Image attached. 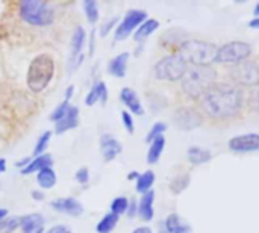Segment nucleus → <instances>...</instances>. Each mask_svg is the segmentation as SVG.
Here are the masks:
<instances>
[{
	"instance_id": "nucleus-1",
	"label": "nucleus",
	"mask_w": 259,
	"mask_h": 233,
	"mask_svg": "<svg viewBox=\"0 0 259 233\" xmlns=\"http://www.w3.org/2000/svg\"><path fill=\"white\" fill-rule=\"evenodd\" d=\"M197 103L199 111L208 118L226 121L241 115L246 105V94L231 82H215Z\"/></svg>"
},
{
	"instance_id": "nucleus-2",
	"label": "nucleus",
	"mask_w": 259,
	"mask_h": 233,
	"mask_svg": "<svg viewBox=\"0 0 259 233\" xmlns=\"http://www.w3.org/2000/svg\"><path fill=\"white\" fill-rule=\"evenodd\" d=\"M219 73L212 65H190L181 79V89L190 100H199L215 82Z\"/></svg>"
},
{
	"instance_id": "nucleus-3",
	"label": "nucleus",
	"mask_w": 259,
	"mask_h": 233,
	"mask_svg": "<svg viewBox=\"0 0 259 233\" xmlns=\"http://www.w3.org/2000/svg\"><path fill=\"white\" fill-rule=\"evenodd\" d=\"M55 76V61L50 55L41 53L35 56L27 68L26 83L32 92H42Z\"/></svg>"
},
{
	"instance_id": "nucleus-4",
	"label": "nucleus",
	"mask_w": 259,
	"mask_h": 233,
	"mask_svg": "<svg viewBox=\"0 0 259 233\" xmlns=\"http://www.w3.org/2000/svg\"><path fill=\"white\" fill-rule=\"evenodd\" d=\"M217 52L219 47L214 42L203 41V39H187L178 49V55L188 65H212L217 62Z\"/></svg>"
},
{
	"instance_id": "nucleus-5",
	"label": "nucleus",
	"mask_w": 259,
	"mask_h": 233,
	"mask_svg": "<svg viewBox=\"0 0 259 233\" xmlns=\"http://www.w3.org/2000/svg\"><path fill=\"white\" fill-rule=\"evenodd\" d=\"M20 18L33 27H47L55 21V9L44 0H23L18 3Z\"/></svg>"
},
{
	"instance_id": "nucleus-6",
	"label": "nucleus",
	"mask_w": 259,
	"mask_h": 233,
	"mask_svg": "<svg viewBox=\"0 0 259 233\" xmlns=\"http://www.w3.org/2000/svg\"><path fill=\"white\" fill-rule=\"evenodd\" d=\"M188 64L182 59L181 55L170 53L164 58H161L155 67H153V74L158 80H165V82H178L184 77V74L188 70Z\"/></svg>"
},
{
	"instance_id": "nucleus-7",
	"label": "nucleus",
	"mask_w": 259,
	"mask_h": 233,
	"mask_svg": "<svg viewBox=\"0 0 259 233\" xmlns=\"http://www.w3.org/2000/svg\"><path fill=\"white\" fill-rule=\"evenodd\" d=\"M231 83L243 88H258L259 86V64L256 61H244L229 68Z\"/></svg>"
},
{
	"instance_id": "nucleus-8",
	"label": "nucleus",
	"mask_w": 259,
	"mask_h": 233,
	"mask_svg": "<svg viewBox=\"0 0 259 233\" xmlns=\"http://www.w3.org/2000/svg\"><path fill=\"white\" fill-rule=\"evenodd\" d=\"M252 56V45L244 41H229L219 47L217 62L223 65H237Z\"/></svg>"
},
{
	"instance_id": "nucleus-9",
	"label": "nucleus",
	"mask_w": 259,
	"mask_h": 233,
	"mask_svg": "<svg viewBox=\"0 0 259 233\" xmlns=\"http://www.w3.org/2000/svg\"><path fill=\"white\" fill-rule=\"evenodd\" d=\"M147 20V12L143 9H131L126 12V15L123 17V20H120V23L117 24L115 30H114V38L115 41H124L127 36H131L132 33H135V30L140 27L141 23H144Z\"/></svg>"
},
{
	"instance_id": "nucleus-10",
	"label": "nucleus",
	"mask_w": 259,
	"mask_h": 233,
	"mask_svg": "<svg viewBox=\"0 0 259 233\" xmlns=\"http://www.w3.org/2000/svg\"><path fill=\"white\" fill-rule=\"evenodd\" d=\"M173 123L179 130H194L203 124V114L194 106H181L173 114Z\"/></svg>"
},
{
	"instance_id": "nucleus-11",
	"label": "nucleus",
	"mask_w": 259,
	"mask_h": 233,
	"mask_svg": "<svg viewBox=\"0 0 259 233\" xmlns=\"http://www.w3.org/2000/svg\"><path fill=\"white\" fill-rule=\"evenodd\" d=\"M229 149L235 153H252L259 150V133H243L229 139Z\"/></svg>"
},
{
	"instance_id": "nucleus-12",
	"label": "nucleus",
	"mask_w": 259,
	"mask_h": 233,
	"mask_svg": "<svg viewBox=\"0 0 259 233\" xmlns=\"http://www.w3.org/2000/svg\"><path fill=\"white\" fill-rule=\"evenodd\" d=\"M50 208L55 212L65 214V215L73 217V218H77V217L83 215V212H85L82 203L77 199H74V197H59V199H55L50 203Z\"/></svg>"
},
{
	"instance_id": "nucleus-13",
	"label": "nucleus",
	"mask_w": 259,
	"mask_h": 233,
	"mask_svg": "<svg viewBox=\"0 0 259 233\" xmlns=\"http://www.w3.org/2000/svg\"><path fill=\"white\" fill-rule=\"evenodd\" d=\"M100 152H102L103 161L111 162L123 152V146L115 136H112L109 133H103L100 136Z\"/></svg>"
},
{
	"instance_id": "nucleus-14",
	"label": "nucleus",
	"mask_w": 259,
	"mask_h": 233,
	"mask_svg": "<svg viewBox=\"0 0 259 233\" xmlns=\"http://www.w3.org/2000/svg\"><path fill=\"white\" fill-rule=\"evenodd\" d=\"M120 102L126 106L127 112L132 115H144V106L138 94L132 88H123L120 91Z\"/></svg>"
},
{
	"instance_id": "nucleus-15",
	"label": "nucleus",
	"mask_w": 259,
	"mask_h": 233,
	"mask_svg": "<svg viewBox=\"0 0 259 233\" xmlns=\"http://www.w3.org/2000/svg\"><path fill=\"white\" fill-rule=\"evenodd\" d=\"M79 126V108L77 106H70L68 112L55 123V133L56 135H62L68 130H73Z\"/></svg>"
},
{
	"instance_id": "nucleus-16",
	"label": "nucleus",
	"mask_w": 259,
	"mask_h": 233,
	"mask_svg": "<svg viewBox=\"0 0 259 233\" xmlns=\"http://www.w3.org/2000/svg\"><path fill=\"white\" fill-rule=\"evenodd\" d=\"M153 203H155V191L153 190L141 196V199L138 202V217H140V220H143L146 223L153 220V217H155Z\"/></svg>"
},
{
	"instance_id": "nucleus-17",
	"label": "nucleus",
	"mask_w": 259,
	"mask_h": 233,
	"mask_svg": "<svg viewBox=\"0 0 259 233\" xmlns=\"http://www.w3.org/2000/svg\"><path fill=\"white\" fill-rule=\"evenodd\" d=\"M52 167H53V158H52V155L44 153V155H39V156H35V158L32 156L30 164H29L26 168L20 170V174H23V176H30V174L39 173V171L44 170V168H52Z\"/></svg>"
},
{
	"instance_id": "nucleus-18",
	"label": "nucleus",
	"mask_w": 259,
	"mask_h": 233,
	"mask_svg": "<svg viewBox=\"0 0 259 233\" xmlns=\"http://www.w3.org/2000/svg\"><path fill=\"white\" fill-rule=\"evenodd\" d=\"M87 30L82 26H76L73 35H71V53H70V65L80 56L83 55L82 50L87 42Z\"/></svg>"
},
{
	"instance_id": "nucleus-19",
	"label": "nucleus",
	"mask_w": 259,
	"mask_h": 233,
	"mask_svg": "<svg viewBox=\"0 0 259 233\" xmlns=\"http://www.w3.org/2000/svg\"><path fill=\"white\" fill-rule=\"evenodd\" d=\"M129 53L127 52H123V53H118L117 56H114L109 64H108V73L112 76V77H124L126 76V71H127V64H129Z\"/></svg>"
},
{
	"instance_id": "nucleus-20",
	"label": "nucleus",
	"mask_w": 259,
	"mask_h": 233,
	"mask_svg": "<svg viewBox=\"0 0 259 233\" xmlns=\"http://www.w3.org/2000/svg\"><path fill=\"white\" fill-rule=\"evenodd\" d=\"M162 223H164V227L168 233H193L191 224L184 221V218L176 212L170 214Z\"/></svg>"
},
{
	"instance_id": "nucleus-21",
	"label": "nucleus",
	"mask_w": 259,
	"mask_h": 233,
	"mask_svg": "<svg viewBox=\"0 0 259 233\" xmlns=\"http://www.w3.org/2000/svg\"><path fill=\"white\" fill-rule=\"evenodd\" d=\"M21 233H36L39 229H44V217L41 214H29L21 217L20 220Z\"/></svg>"
},
{
	"instance_id": "nucleus-22",
	"label": "nucleus",
	"mask_w": 259,
	"mask_h": 233,
	"mask_svg": "<svg viewBox=\"0 0 259 233\" xmlns=\"http://www.w3.org/2000/svg\"><path fill=\"white\" fill-rule=\"evenodd\" d=\"M187 33L181 29H170L168 32H165L162 35V39H161V44L167 49H175L178 52V49L181 47V44L184 41H187Z\"/></svg>"
},
{
	"instance_id": "nucleus-23",
	"label": "nucleus",
	"mask_w": 259,
	"mask_h": 233,
	"mask_svg": "<svg viewBox=\"0 0 259 233\" xmlns=\"http://www.w3.org/2000/svg\"><path fill=\"white\" fill-rule=\"evenodd\" d=\"M159 27V21L155 20V18H147L144 23L140 24V27L135 30L134 33V39L138 41V42H144L152 33H155Z\"/></svg>"
},
{
	"instance_id": "nucleus-24",
	"label": "nucleus",
	"mask_w": 259,
	"mask_h": 233,
	"mask_svg": "<svg viewBox=\"0 0 259 233\" xmlns=\"http://www.w3.org/2000/svg\"><path fill=\"white\" fill-rule=\"evenodd\" d=\"M187 156H188L190 164H193V165H203V164L209 162L212 158V155L208 149H203L199 146H191L187 152Z\"/></svg>"
},
{
	"instance_id": "nucleus-25",
	"label": "nucleus",
	"mask_w": 259,
	"mask_h": 233,
	"mask_svg": "<svg viewBox=\"0 0 259 233\" xmlns=\"http://www.w3.org/2000/svg\"><path fill=\"white\" fill-rule=\"evenodd\" d=\"M164 149H165V136H159L155 141H152L149 146V152H147V164L149 165L158 164L162 156Z\"/></svg>"
},
{
	"instance_id": "nucleus-26",
	"label": "nucleus",
	"mask_w": 259,
	"mask_h": 233,
	"mask_svg": "<svg viewBox=\"0 0 259 233\" xmlns=\"http://www.w3.org/2000/svg\"><path fill=\"white\" fill-rule=\"evenodd\" d=\"M56 182H58V176H56L53 167L44 168L39 173H36V183L41 190H52V188H55Z\"/></svg>"
},
{
	"instance_id": "nucleus-27",
	"label": "nucleus",
	"mask_w": 259,
	"mask_h": 233,
	"mask_svg": "<svg viewBox=\"0 0 259 233\" xmlns=\"http://www.w3.org/2000/svg\"><path fill=\"white\" fill-rule=\"evenodd\" d=\"M155 180H156V176H155V173H153L152 170H147V171L141 173L140 177H138V180L135 182V190H137V193L143 196V194L152 191Z\"/></svg>"
},
{
	"instance_id": "nucleus-28",
	"label": "nucleus",
	"mask_w": 259,
	"mask_h": 233,
	"mask_svg": "<svg viewBox=\"0 0 259 233\" xmlns=\"http://www.w3.org/2000/svg\"><path fill=\"white\" fill-rule=\"evenodd\" d=\"M118 220H120V217L114 215L112 212L105 214V215L100 218V221L97 223V226H96V232L112 233L114 232V229L117 227V224H118Z\"/></svg>"
},
{
	"instance_id": "nucleus-29",
	"label": "nucleus",
	"mask_w": 259,
	"mask_h": 233,
	"mask_svg": "<svg viewBox=\"0 0 259 233\" xmlns=\"http://www.w3.org/2000/svg\"><path fill=\"white\" fill-rule=\"evenodd\" d=\"M83 6V12H85V18L90 24H96L99 21V3L96 0H83L82 3Z\"/></svg>"
},
{
	"instance_id": "nucleus-30",
	"label": "nucleus",
	"mask_w": 259,
	"mask_h": 233,
	"mask_svg": "<svg viewBox=\"0 0 259 233\" xmlns=\"http://www.w3.org/2000/svg\"><path fill=\"white\" fill-rule=\"evenodd\" d=\"M190 182H191L190 174H187V173L179 174V176H176V177L170 182V191H171L175 196H179V194H182V193L190 187Z\"/></svg>"
},
{
	"instance_id": "nucleus-31",
	"label": "nucleus",
	"mask_w": 259,
	"mask_h": 233,
	"mask_svg": "<svg viewBox=\"0 0 259 233\" xmlns=\"http://www.w3.org/2000/svg\"><path fill=\"white\" fill-rule=\"evenodd\" d=\"M127 208H129V199L124 197V196H120V197H115V199L112 200L111 208H109V209H111L109 212H112V214L117 215V217H121V215H126Z\"/></svg>"
},
{
	"instance_id": "nucleus-32",
	"label": "nucleus",
	"mask_w": 259,
	"mask_h": 233,
	"mask_svg": "<svg viewBox=\"0 0 259 233\" xmlns=\"http://www.w3.org/2000/svg\"><path fill=\"white\" fill-rule=\"evenodd\" d=\"M52 135H53V133H52L50 130H46V132H42V133L39 135V138L36 139V144H35V147H33V158L46 153V150H47V147H49V144H50Z\"/></svg>"
},
{
	"instance_id": "nucleus-33",
	"label": "nucleus",
	"mask_w": 259,
	"mask_h": 233,
	"mask_svg": "<svg viewBox=\"0 0 259 233\" xmlns=\"http://www.w3.org/2000/svg\"><path fill=\"white\" fill-rule=\"evenodd\" d=\"M167 124L165 123H162V121H156L152 127H150V130H149V133H147V136H146V141L150 144L152 141H155L156 138H159V136H164V133H165V130H167Z\"/></svg>"
},
{
	"instance_id": "nucleus-34",
	"label": "nucleus",
	"mask_w": 259,
	"mask_h": 233,
	"mask_svg": "<svg viewBox=\"0 0 259 233\" xmlns=\"http://www.w3.org/2000/svg\"><path fill=\"white\" fill-rule=\"evenodd\" d=\"M20 220L21 217H6L0 223V233H14L20 229Z\"/></svg>"
},
{
	"instance_id": "nucleus-35",
	"label": "nucleus",
	"mask_w": 259,
	"mask_h": 233,
	"mask_svg": "<svg viewBox=\"0 0 259 233\" xmlns=\"http://www.w3.org/2000/svg\"><path fill=\"white\" fill-rule=\"evenodd\" d=\"M70 102H67V100H64V102H61L55 109H53V112L50 114V121H53V123H56V121H59L67 112H68V109H70Z\"/></svg>"
},
{
	"instance_id": "nucleus-36",
	"label": "nucleus",
	"mask_w": 259,
	"mask_h": 233,
	"mask_svg": "<svg viewBox=\"0 0 259 233\" xmlns=\"http://www.w3.org/2000/svg\"><path fill=\"white\" fill-rule=\"evenodd\" d=\"M99 102H100V97H99V80H96L91 85V88H90V91H88V94L85 97V105L87 106H94Z\"/></svg>"
},
{
	"instance_id": "nucleus-37",
	"label": "nucleus",
	"mask_w": 259,
	"mask_h": 233,
	"mask_svg": "<svg viewBox=\"0 0 259 233\" xmlns=\"http://www.w3.org/2000/svg\"><path fill=\"white\" fill-rule=\"evenodd\" d=\"M120 23V18L118 17H112L111 20H106L102 26H100V36H108L111 30H115L117 24Z\"/></svg>"
},
{
	"instance_id": "nucleus-38",
	"label": "nucleus",
	"mask_w": 259,
	"mask_h": 233,
	"mask_svg": "<svg viewBox=\"0 0 259 233\" xmlns=\"http://www.w3.org/2000/svg\"><path fill=\"white\" fill-rule=\"evenodd\" d=\"M121 123L126 129L127 133H134L135 132V121H134V115L127 111L121 112Z\"/></svg>"
},
{
	"instance_id": "nucleus-39",
	"label": "nucleus",
	"mask_w": 259,
	"mask_h": 233,
	"mask_svg": "<svg viewBox=\"0 0 259 233\" xmlns=\"http://www.w3.org/2000/svg\"><path fill=\"white\" fill-rule=\"evenodd\" d=\"M74 177H76V182H77V183L87 185V183L90 182V170H88L87 167H82V168H79V170L76 171Z\"/></svg>"
},
{
	"instance_id": "nucleus-40",
	"label": "nucleus",
	"mask_w": 259,
	"mask_h": 233,
	"mask_svg": "<svg viewBox=\"0 0 259 233\" xmlns=\"http://www.w3.org/2000/svg\"><path fill=\"white\" fill-rule=\"evenodd\" d=\"M249 108H250L253 112L259 114V86L258 88H255V89L250 92V96H249Z\"/></svg>"
},
{
	"instance_id": "nucleus-41",
	"label": "nucleus",
	"mask_w": 259,
	"mask_h": 233,
	"mask_svg": "<svg viewBox=\"0 0 259 233\" xmlns=\"http://www.w3.org/2000/svg\"><path fill=\"white\" fill-rule=\"evenodd\" d=\"M99 97H100V102L102 105H106L108 102V97H109V92H108V86L103 80H99Z\"/></svg>"
},
{
	"instance_id": "nucleus-42",
	"label": "nucleus",
	"mask_w": 259,
	"mask_h": 233,
	"mask_svg": "<svg viewBox=\"0 0 259 233\" xmlns=\"http://www.w3.org/2000/svg\"><path fill=\"white\" fill-rule=\"evenodd\" d=\"M126 215H127V218H135L138 215V202L135 199L129 200V208H127Z\"/></svg>"
},
{
	"instance_id": "nucleus-43",
	"label": "nucleus",
	"mask_w": 259,
	"mask_h": 233,
	"mask_svg": "<svg viewBox=\"0 0 259 233\" xmlns=\"http://www.w3.org/2000/svg\"><path fill=\"white\" fill-rule=\"evenodd\" d=\"M44 233H73V230L65 224H56V226L50 227L49 230H44Z\"/></svg>"
},
{
	"instance_id": "nucleus-44",
	"label": "nucleus",
	"mask_w": 259,
	"mask_h": 233,
	"mask_svg": "<svg viewBox=\"0 0 259 233\" xmlns=\"http://www.w3.org/2000/svg\"><path fill=\"white\" fill-rule=\"evenodd\" d=\"M30 161H32V158H23V159H20V161L15 162V167L20 168V170H23V168H26L30 164Z\"/></svg>"
},
{
	"instance_id": "nucleus-45",
	"label": "nucleus",
	"mask_w": 259,
	"mask_h": 233,
	"mask_svg": "<svg viewBox=\"0 0 259 233\" xmlns=\"http://www.w3.org/2000/svg\"><path fill=\"white\" fill-rule=\"evenodd\" d=\"M30 197H32V199H33L35 202H42V200L46 199L44 193H42V191H36V190L30 193Z\"/></svg>"
},
{
	"instance_id": "nucleus-46",
	"label": "nucleus",
	"mask_w": 259,
	"mask_h": 233,
	"mask_svg": "<svg viewBox=\"0 0 259 233\" xmlns=\"http://www.w3.org/2000/svg\"><path fill=\"white\" fill-rule=\"evenodd\" d=\"M94 38H96V30L93 29L90 33V56L94 53Z\"/></svg>"
},
{
	"instance_id": "nucleus-47",
	"label": "nucleus",
	"mask_w": 259,
	"mask_h": 233,
	"mask_svg": "<svg viewBox=\"0 0 259 233\" xmlns=\"http://www.w3.org/2000/svg\"><path fill=\"white\" fill-rule=\"evenodd\" d=\"M73 94H74V85H68L67 89H65V100L70 102L71 97H73Z\"/></svg>"
},
{
	"instance_id": "nucleus-48",
	"label": "nucleus",
	"mask_w": 259,
	"mask_h": 233,
	"mask_svg": "<svg viewBox=\"0 0 259 233\" xmlns=\"http://www.w3.org/2000/svg\"><path fill=\"white\" fill-rule=\"evenodd\" d=\"M132 233H153V230L149 226H140V227H137Z\"/></svg>"
},
{
	"instance_id": "nucleus-49",
	"label": "nucleus",
	"mask_w": 259,
	"mask_h": 233,
	"mask_svg": "<svg viewBox=\"0 0 259 233\" xmlns=\"http://www.w3.org/2000/svg\"><path fill=\"white\" fill-rule=\"evenodd\" d=\"M138 177H140V173H138V171H131V173L127 174V180H129V182H137Z\"/></svg>"
},
{
	"instance_id": "nucleus-50",
	"label": "nucleus",
	"mask_w": 259,
	"mask_h": 233,
	"mask_svg": "<svg viewBox=\"0 0 259 233\" xmlns=\"http://www.w3.org/2000/svg\"><path fill=\"white\" fill-rule=\"evenodd\" d=\"M247 26H249L250 29H259V17H255L253 20H250Z\"/></svg>"
},
{
	"instance_id": "nucleus-51",
	"label": "nucleus",
	"mask_w": 259,
	"mask_h": 233,
	"mask_svg": "<svg viewBox=\"0 0 259 233\" xmlns=\"http://www.w3.org/2000/svg\"><path fill=\"white\" fill-rule=\"evenodd\" d=\"M8 214H9V212H8V209H5V208H0V223H2V221H3V220L8 217Z\"/></svg>"
},
{
	"instance_id": "nucleus-52",
	"label": "nucleus",
	"mask_w": 259,
	"mask_h": 233,
	"mask_svg": "<svg viewBox=\"0 0 259 233\" xmlns=\"http://www.w3.org/2000/svg\"><path fill=\"white\" fill-rule=\"evenodd\" d=\"M6 171V159L0 158V174Z\"/></svg>"
},
{
	"instance_id": "nucleus-53",
	"label": "nucleus",
	"mask_w": 259,
	"mask_h": 233,
	"mask_svg": "<svg viewBox=\"0 0 259 233\" xmlns=\"http://www.w3.org/2000/svg\"><path fill=\"white\" fill-rule=\"evenodd\" d=\"M253 14H255V17H259V2H258V3H256L255 9H253Z\"/></svg>"
},
{
	"instance_id": "nucleus-54",
	"label": "nucleus",
	"mask_w": 259,
	"mask_h": 233,
	"mask_svg": "<svg viewBox=\"0 0 259 233\" xmlns=\"http://www.w3.org/2000/svg\"><path fill=\"white\" fill-rule=\"evenodd\" d=\"M159 227H161V229H159V233H168L165 230V227H164V223H159Z\"/></svg>"
},
{
	"instance_id": "nucleus-55",
	"label": "nucleus",
	"mask_w": 259,
	"mask_h": 233,
	"mask_svg": "<svg viewBox=\"0 0 259 233\" xmlns=\"http://www.w3.org/2000/svg\"><path fill=\"white\" fill-rule=\"evenodd\" d=\"M36 233H44V229H39V230H38Z\"/></svg>"
}]
</instances>
